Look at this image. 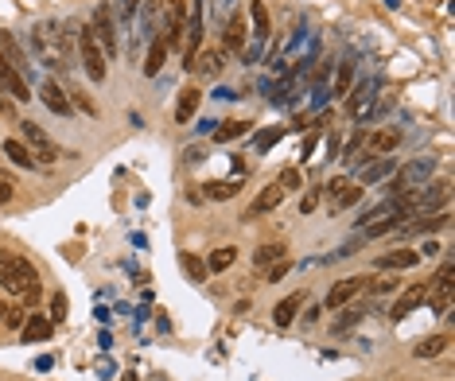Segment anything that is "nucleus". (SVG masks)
Segmentation results:
<instances>
[{
  "mask_svg": "<svg viewBox=\"0 0 455 381\" xmlns=\"http://www.w3.org/2000/svg\"><path fill=\"white\" fill-rule=\"evenodd\" d=\"M280 190H300V171L296 168H288V171H280Z\"/></svg>",
  "mask_w": 455,
  "mask_h": 381,
  "instance_id": "72a5a7b5",
  "label": "nucleus"
},
{
  "mask_svg": "<svg viewBox=\"0 0 455 381\" xmlns=\"http://www.w3.org/2000/svg\"><path fill=\"white\" fill-rule=\"evenodd\" d=\"M12 179H4V176H0V206H4V203H12Z\"/></svg>",
  "mask_w": 455,
  "mask_h": 381,
  "instance_id": "4c0bfd02",
  "label": "nucleus"
},
{
  "mask_svg": "<svg viewBox=\"0 0 455 381\" xmlns=\"http://www.w3.org/2000/svg\"><path fill=\"white\" fill-rule=\"evenodd\" d=\"M23 319H28V316H23V308H8L4 311V323H12V327H23Z\"/></svg>",
  "mask_w": 455,
  "mask_h": 381,
  "instance_id": "e433bc0d",
  "label": "nucleus"
},
{
  "mask_svg": "<svg viewBox=\"0 0 455 381\" xmlns=\"http://www.w3.org/2000/svg\"><path fill=\"white\" fill-rule=\"evenodd\" d=\"M444 346H448V335H432V338H424V343L412 346V354H417V358H436Z\"/></svg>",
  "mask_w": 455,
  "mask_h": 381,
  "instance_id": "a878e982",
  "label": "nucleus"
},
{
  "mask_svg": "<svg viewBox=\"0 0 455 381\" xmlns=\"http://www.w3.org/2000/svg\"><path fill=\"white\" fill-rule=\"evenodd\" d=\"M354 86V63H338V78H335V97H343Z\"/></svg>",
  "mask_w": 455,
  "mask_h": 381,
  "instance_id": "c756f323",
  "label": "nucleus"
},
{
  "mask_svg": "<svg viewBox=\"0 0 455 381\" xmlns=\"http://www.w3.org/2000/svg\"><path fill=\"white\" fill-rule=\"evenodd\" d=\"M242 43H245V16L237 12V16H230V23H226V47L230 51H242Z\"/></svg>",
  "mask_w": 455,
  "mask_h": 381,
  "instance_id": "4be33fe9",
  "label": "nucleus"
},
{
  "mask_svg": "<svg viewBox=\"0 0 455 381\" xmlns=\"http://www.w3.org/2000/svg\"><path fill=\"white\" fill-rule=\"evenodd\" d=\"M343 187H346V179H331V183H327V195L335 198V195H338V190H343Z\"/></svg>",
  "mask_w": 455,
  "mask_h": 381,
  "instance_id": "79ce46f5",
  "label": "nucleus"
},
{
  "mask_svg": "<svg viewBox=\"0 0 455 381\" xmlns=\"http://www.w3.org/2000/svg\"><path fill=\"white\" fill-rule=\"evenodd\" d=\"M203 156H206V152L195 144V148H187V152H183V163H203Z\"/></svg>",
  "mask_w": 455,
  "mask_h": 381,
  "instance_id": "58836bf2",
  "label": "nucleus"
},
{
  "mask_svg": "<svg viewBox=\"0 0 455 381\" xmlns=\"http://www.w3.org/2000/svg\"><path fill=\"white\" fill-rule=\"evenodd\" d=\"M417 253H420V257H424V253L436 257V253H440V245H436V242H424V249H417Z\"/></svg>",
  "mask_w": 455,
  "mask_h": 381,
  "instance_id": "c03bdc74",
  "label": "nucleus"
},
{
  "mask_svg": "<svg viewBox=\"0 0 455 381\" xmlns=\"http://www.w3.org/2000/svg\"><path fill=\"white\" fill-rule=\"evenodd\" d=\"M234 257H237L234 245H222V249H214L210 261H206V272H222V269H230V264H234Z\"/></svg>",
  "mask_w": 455,
  "mask_h": 381,
  "instance_id": "393cba45",
  "label": "nucleus"
},
{
  "mask_svg": "<svg viewBox=\"0 0 455 381\" xmlns=\"http://www.w3.org/2000/svg\"><path fill=\"white\" fill-rule=\"evenodd\" d=\"M4 311H8V308H4V304H0V323H4Z\"/></svg>",
  "mask_w": 455,
  "mask_h": 381,
  "instance_id": "de8ad7c7",
  "label": "nucleus"
},
{
  "mask_svg": "<svg viewBox=\"0 0 455 381\" xmlns=\"http://www.w3.org/2000/svg\"><path fill=\"white\" fill-rule=\"evenodd\" d=\"M36 47L43 55V63H55V66H70V51H66V36H63V23L55 20H43L36 28Z\"/></svg>",
  "mask_w": 455,
  "mask_h": 381,
  "instance_id": "f257e3e1",
  "label": "nucleus"
},
{
  "mask_svg": "<svg viewBox=\"0 0 455 381\" xmlns=\"http://www.w3.org/2000/svg\"><path fill=\"white\" fill-rule=\"evenodd\" d=\"M277 140H280V129H264L261 136H257V152H269V148L277 144Z\"/></svg>",
  "mask_w": 455,
  "mask_h": 381,
  "instance_id": "f704fd0d",
  "label": "nucleus"
},
{
  "mask_svg": "<svg viewBox=\"0 0 455 381\" xmlns=\"http://www.w3.org/2000/svg\"><path fill=\"white\" fill-rule=\"evenodd\" d=\"M284 203V190H280L277 183H269L261 190L257 198H253L250 203V210H245V218H261V214H269V210H277V206Z\"/></svg>",
  "mask_w": 455,
  "mask_h": 381,
  "instance_id": "9b49d317",
  "label": "nucleus"
},
{
  "mask_svg": "<svg viewBox=\"0 0 455 381\" xmlns=\"http://www.w3.org/2000/svg\"><path fill=\"white\" fill-rule=\"evenodd\" d=\"M397 144H401V132H397V129H382V132H374V136H370V148H374L378 156L393 152Z\"/></svg>",
  "mask_w": 455,
  "mask_h": 381,
  "instance_id": "5701e85b",
  "label": "nucleus"
},
{
  "mask_svg": "<svg viewBox=\"0 0 455 381\" xmlns=\"http://www.w3.org/2000/svg\"><path fill=\"white\" fill-rule=\"evenodd\" d=\"M51 327H55V323L47 316H28V323H23V331H20L23 346H28V343H43V338L51 335Z\"/></svg>",
  "mask_w": 455,
  "mask_h": 381,
  "instance_id": "f3484780",
  "label": "nucleus"
},
{
  "mask_svg": "<svg viewBox=\"0 0 455 381\" xmlns=\"http://www.w3.org/2000/svg\"><path fill=\"white\" fill-rule=\"evenodd\" d=\"M23 144L31 148V156H36V163H55L59 160V152H55V144H51V136H47L43 129L36 125V121H23Z\"/></svg>",
  "mask_w": 455,
  "mask_h": 381,
  "instance_id": "423d86ee",
  "label": "nucleus"
},
{
  "mask_svg": "<svg viewBox=\"0 0 455 381\" xmlns=\"http://www.w3.org/2000/svg\"><path fill=\"white\" fill-rule=\"evenodd\" d=\"M78 51H82V63H86V74L94 82H105V51L97 47L94 31L90 28H78Z\"/></svg>",
  "mask_w": 455,
  "mask_h": 381,
  "instance_id": "20e7f679",
  "label": "nucleus"
},
{
  "mask_svg": "<svg viewBox=\"0 0 455 381\" xmlns=\"http://www.w3.org/2000/svg\"><path fill=\"white\" fill-rule=\"evenodd\" d=\"M90 31H94V39H97V47L105 51V59L109 55H117V23H113V12H109V4H97L94 8V16H90V23H86Z\"/></svg>",
  "mask_w": 455,
  "mask_h": 381,
  "instance_id": "7ed1b4c3",
  "label": "nucleus"
},
{
  "mask_svg": "<svg viewBox=\"0 0 455 381\" xmlns=\"http://www.w3.org/2000/svg\"><path fill=\"white\" fill-rule=\"evenodd\" d=\"M198 102H203V94H198L195 86H191V90H183V94H179V105H176V121H179V125H187V121L195 117Z\"/></svg>",
  "mask_w": 455,
  "mask_h": 381,
  "instance_id": "6ab92c4d",
  "label": "nucleus"
},
{
  "mask_svg": "<svg viewBox=\"0 0 455 381\" xmlns=\"http://www.w3.org/2000/svg\"><path fill=\"white\" fill-rule=\"evenodd\" d=\"M164 59H168V39H164V31H160V36H152L148 55H144V74H148V78H152V74H160Z\"/></svg>",
  "mask_w": 455,
  "mask_h": 381,
  "instance_id": "4468645a",
  "label": "nucleus"
},
{
  "mask_svg": "<svg viewBox=\"0 0 455 381\" xmlns=\"http://www.w3.org/2000/svg\"><path fill=\"white\" fill-rule=\"evenodd\" d=\"M250 20H253V39L264 43V39H269V8H264L261 0H253V4H250Z\"/></svg>",
  "mask_w": 455,
  "mask_h": 381,
  "instance_id": "aec40b11",
  "label": "nucleus"
},
{
  "mask_svg": "<svg viewBox=\"0 0 455 381\" xmlns=\"http://www.w3.org/2000/svg\"><path fill=\"white\" fill-rule=\"evenodd\" d=\"M288 277V261H284V257H280V261L277 264H272V269H269V284H277V280H284Z\"/></svg>",
  "mask_w": 455,
  "mask_h": 381,
  "instance_id": "c9c22d12",
  "label": "nucleus"
},
{
  "mask_svg": "<svg viewBox=\"0 0 455 381\" xmlns=\"http://www.w3.org/2000/svg\"><path fill=\"white\" fill-rule=\"evenodd\" d=\"M362 284H366V280H362V277L338 280V284H335V288H331V292H327V308H331V311H335V308H346V304H350L354 296L362 292Z\"/></svg>",
  "mask_w": 455,
  "mask_h": 381,
  "instance_id": "9d476101",
  "label": "nucleus"
},
{
  "mask_svg": "<svg viewBox=\"0 0 455 381\" xmlns=\"http://www.w3.org/2000/svg\"><path fill=\"white\" fill-rule=\"evenodd\" d=\"M39 97H43V105H47L51 113H59V117H66V113L74 109V105H70V97H66L63 90L55 86V82H43V86H39Z\"/></svg>",
  "mask_w": 455,
  "mask_h": 381,
  "instance_id": "f8f14e48",
  "label": "nucleus"
},
{
  "mask_svg": "<svg viewBox=\"0 0 455 381\" xmlns=\"http://www.w3.org/2000/svg\"><path fill=\"white\" fill-rule=\"evenodd\" d=\"M420 264V253L417 249H393V253H385V257H378V269H417Z\"/></svg>",
  "mask_w": 455,
  "mask_h": 381,
  "instance_id": "2eb2a0df",
  "label": "nucleus"
},
{
  "mask_svg": "<svg viewBox=\"0 0 455 381\" xmlns=\"http://www.w3.org/2000/svg\"><path fill=\"white\" fill-rule=\"evenodd\" d=\"M66 316V296H55V319Z\"/></svg>",
  "mask_w": 455,
  "mask_h": 381,
  "instance_id": "37998d69",
  "label": "nucleus"
},
{
  "mask_svg": "<svg viewBox=\"0 0 455 381\" xmlns=\"http://www.w3.org/2000/svg\"><path fill=\"white\" fill-rule=\"evenodd\" d=\"M358 319H362V311H358V308H346L343 316L335 319V331H350V327H354V323H358Z\"/></svg>",
  "mask_w": 455,
  "mask_h": 381,
  "instance_id": "473e14b6",
  "label": "nucleus"
},
{
  "mask_svg": "<svg viewBox=\"0 0 455 381\" xmlns=\"http://www.w3.org/2000/svg\"><path fill=\"white\" fill-rule=\"evenodd\" d=\"M358 198H362V187H350V183H346L335 198H331V214H338V210H346V206H354Z\"/></svg>",
  "mask_w": 455,
  "mask_h": 381,
  "instance_id": "bb28decb",
  "label": "nucleus"
},
{
  "mask_svg": "<svg viewBox=\"0 0 455 381\" xmlns=\"http://www.w3.org/2000/svg\"><path fill=\"white\" fill-rule=\"evenodd\" d=\"M0 55H4V59L12 63V66H16V70H20V74L28 70V55H23V47L16 43V39L8 36V31H0Z\"/></svg>",
  "mask_w": 455,
  "mask_h": 381,
  "instance_id": "a211bd4d",
  "label": "nucleus"
},
{
  "mask_svg": "<svg viewBox=\"0 0 455 381\" xmlns=\"http://www.w3.org/2000/svg\"><path fill=\"white\" fill-rule=\"evenodd\" d=\"M280 257H284V245H280V242H269V245H261V249H257V257H253V261L264 269V264L280 261Z\"/></svg>",
  "mask_w": 455,
  "mask_h": 381,
  "instance_id": "2f4dec72",
  "label": "nucleus"
},
{
  "mask_svg": "<svg viewBox=\"0 0 455 381\" xmlns=\"http://www.w3.org/2000/svg\"><path fill=\"white\" fill-rule=\"evenodd\" d=\"M179 264H183V272L195 280V284H203V280L210 277V272H206V261H198L195 253H179Z\"/></svg>",
  "mask_w": 455,
  "mask_h": 381,
  "instance_id": "b1692460",
  "label": "nucleus"
},
{
  "mask_svg": "<svg viewBox=\"0 0 455 381\" xmlns=\"http://www.w3.org/2000/svg\"><path fill=\"white\" fill-rule=\"evenodd\" d=\"M0 90H8V94H12V97H20V102H28V97H31L28 78H23V74L16 70V66L4 59V55H0Z\"/></svg>",
  "mask_w": 455,
  "mask_h": 381,
  "instance_id": "6e6552de",
  "label": "nucleus"
},
{
  "mask_svg": "<svg viewBox=\"0 0 455 381\" xmlns=\"http://www.w3.org/2000/svg\"><path fill=\"white\" fill-rule=\"evenodd\" d=\"M424 300H428V284H417V288H409V292H405L401 300L393 304V311H390V316H393V319H405L409 311H417Z\"/></svg>",
  "mask_w": 455,
  "mask_h": 381,
  "instance_id": "ddd939ff",
  "label": "nucleus"
},
{
  "mask_svg": "<svg viewBox=\"0 0 455 381\" xmlns=\"http://www.w3.org/2000/svg\"><path fill=\"white\" fill-rule=\"evenodd\" d=\"M304 308V292H292V296H284V300L277 304V308H272V323H277V327H288V323L296 319V311Z\"/></svg>",
  "mask_w": 455,
  "mask_h": 381,
  "instance_id": "dca6fc26",
  "label": "nucleus"
},
{
  "mask_svg": "<svg viewBox=\"0 0 455 381\" xmlns=\"http://www.w3.org/2000/svg\"><path fill=\"white\" fill-rule=\"evenodd\" d=\"M191 70H198V74H218V70H222V55H214V51L195 55V59H191Z\"/></svg>",
  "mask_w": 455,
  "mask_h": 381,
  "instance_id": "cd10ccee",
  "label": "nucleus"
},
{
  "mask_svg": "<svg viewBox=\"0 0 455 381\" xmlns=\"http://www.w3.org/2000/svg\"><path fill=\"white\" fill-rule=\"evenodd\" d=\"M4 264H8V253H0V272H4Z\"/></svg>",
  "mask_w": 455,
  "mask_h": 381,
  "instance_id": "49530a36",
  "label": "nucleus"
},
{
  "mask_svg": "<svg viewBox=\"0 0 455 381\" xmlns=\"http://www.w3.org/2000/svg\"><path fill=\"white\" fill-rule=\"evenodd\" d=\"M300 210L308 214V210H316V195H304V203H300Z\"/></svg>",
  "mask_w": 455,
  "mask_h": 381,
  "instance_id": "a18cd8bd",
  "label": "nucleus"
},
{
  "mask_svg": "<svg viewBox=\"0 0 455 381\" xmlns=\"http://www.w3.org/2000/svg\"><path fill=\"white\" fill-rule=\"evenodd\" d=\"M203 4L206 0H195L191 12L183 16V63L191 66V59L198 55V47H203Z\"/></svg>",
  "mask_w": 455,
  "mask_h": 381,
  "instance_id": "39448f33",
  "label": "nucleus"
},
{
  "mask_svg": "<svg viewBox=\"0 0 455 381\" xmlns=\"http://www.w3.org/2000/svg\"><path fill=\"white\" fill-rule=\"evenodd\" d=\"M250 129H253L250 121H226V125H218V132H214V136H218V140H237V136H245Z\"/></svg>",
  "mask_w": 455,
  "mask_h": 381,
  "instance_id": "c85d7f7f",
  "label": "nucleus"
},
{
  "mask_svg": "<svg viewBox=\"0 0 455 381\" xmlns=\"http://www.w3.org/2000/svg\"><path fill=\"white\" fill-rule=\"evenodd\" d=\"M4 156L16 163V168H36V156H31V148L20 144V140H4Z\"/></svg>",
  "mask_w": 455,
  "mask_h": 381,
  "instance_id": "412c9836",
  "label": "nucleus"
},
{
  "mask_svg": "<svg viewBox=\"0 0 455 381\" xmlns=\"http://www.w3.org/2000/svg\"><path fill=\"white\" fill-rule=\"evenodd\" d=\"M397 280H374V292H393Z\"/></svg>",
  "mask_w": 455,
  "mask_h": 381,
  "instance_id": "a19ab883",
  "label": "nucleus"
},
{
  "mask_svg": "<svg viewBox=\"0 0 455 381\" xmlns=\"http://www.w3.org/2000/svg\"><path fill=\"white\" fill-rule=\"evenodd\" d=\"M374 94H378V78H366L358 82V86L350 90V97H346V113H354V117H362V113L374 105Z\"/></svg>",
  "mask_w": 455,
  "mask_h": 381,
  "instance_id": "1a4fd4ad",
  "label": "nucleus"
},
{
  "mask_svg": "<svg viewBox=\"0 0 455 381\" xmlns=\"http://www.w3.org/2000/svg\"><path fill=\"white\" fill-rule=\"evenodd\" d=\"M397 171V160H385V156H374V160L358 163V183L370 187V183H382V179H390Z\"/></svg>",
  "mask_w": 455,
  "mask_h": 381,
  "instance_id": "0eeeda50",
  "label": "nucleus"
},
{
  "mask_svg": "<svg viewBox=\"0 0 455 381\" xmlns=\"http://www.w3.org/2000/svg\"><path fill=\"white\" fill-rule=\"evenodd\" d=\"M237 190H242V183H237V179H226V183H210V187H206V195L222 203V198H234Z\"/></svg>",
  "mask_w": 455,
  "mask_h": 381,
  "instance_id": "7c9ffc66",
  "label": "nucleus"
},
{
  "mask_svg": "<svg viewBox=\"0 0 455 381\" xmlns=\"http://www.w3.org/2000/svg\"><path fill=\"white\" fill-rule=\"evenodd\" d=\"M338 148H343V140H338V132H335V136L327 140V152H331V160H335V156H338Z\"/></svg>",
  "mask_w": 455,
  "mask_h": 381,
  "instance_id": "ea45409f",
  "label": "nucleus"
},
{
  "mask_svg": "<svg viewBox=\"0 0 455 381\" xmlns=\"http://www.w3.org/2000/svg\"><path fill=\"white\" fill-rule=\"evenodd\" d=\"M113 23H117L121 36H129V51H140V39H144V28H140V0H113L109 4Z\"/></svg>",
  "mask_w": 455,
  "mask_h": 381,
  "instance_id": "f03ea898",
  "label": "nucleus"
}]
</instances>
